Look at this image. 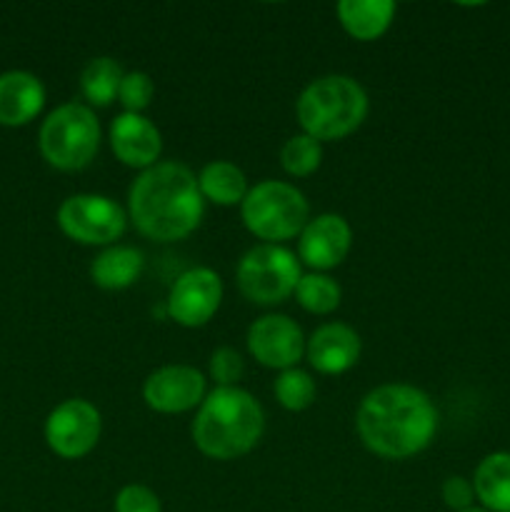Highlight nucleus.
<instances>
[{"label": "nucleus", "instance_id": "f257e3e1", "mask_svg": "<svg viewBox=\"0 0 510 512\" xmlns=\"http://www.w3.org/2000/svg\"><path fill=\"white\" fill-rule=\"evenodd\" d=\"M355 430L365 448L378 458H413L435 440L438 408L433 398L415 385L385 383L360 400Z\"/></svg>", "mask_w": 510, "mask_h": 512}, {"label": "nucleus", "instance_id": "f03ea898", "mask_svg": "<svg viewBox=\"0 0 510 512\" xmlns=\"http://www.w3.org/2000/svg\"><path fill=\"white\" fill-rule=\"evenodd\" d=\"M205 215L198 175L165 160L143 170L128 190V220L153 243H178L195 233Z\"/></svg>", "mask_w": 510, "mask_h": 512}, {"label": "nucleus", "instance_id": "7ed1b4c3", "mask_svg": "<svg viewBox=\"0 0 510 512\" xmlns=\"http://www.w3.org/2000/svg\"><path fill=\"white\" fill-rule=\"evenodd\" d=\"M193 443L210 460H238L260 443L265 410L248 390L215 388L205 395L193 420Z\"/></svg>", "mask_w": 510, "mask_h": 512}, {"label": "nucleus", "instance_id": "20e7f679", "mask_svg": "<svg viewBox=\"0 0 510 512\" xmlns=\"http://www.w3.org/2000/svg\"><path fill=\"white\" fill-rule=\"evenodd\" d=\"M370 110L368 93L350 75H323L310 80L295 100V118L305 135L333 143L353 135Z\"/></svg>", "mask_w": 510, "mask_h": 512}, {"label": "nucleus", "instance_id": "39448f33", "mask_svg": "<svg viewBox=\"0 0 510 512\" xmlns=\"http://www.w3.org/2000/svg\"><path fill=\"white\" fill-rule=\"evenodd\" d=\"M45 163L63 173L88 168L100 150V123L85 103H63L45 115L38 133Z\"/></svg>", "mask_w": 510, "mask_h": 512}, {"label": "nucleus", "instance_id": "423d86ee", "mask_svg": "<svg viewBox=\"0 0 510 512\" xmlns=\"http://www.w3.org/2000/svg\"><path fill=\"white\" fill-rule=\"evenodd\" d=\"M240 218L250 235L268 245H280L303 233L310 220V205L295 185L263 180L248 190Z\"/></svg>", "mask_w": 510, "mask_h": 512}, {"label": "nucleus", "instance_id": "0eeeda50", "mask_svg": "<svg viewBox=\"0 0 510 512\" xmlns=\"http://www.w3.org/2000/svg\"><path fill=\"white\" fill-rule=\"evenodd\" d=\"M300 278H303V270H300L298 255L283 245H255L240 258L235 268L240 295L260 308L285 303L290 295H295Z\"/></svg>", "mask_w": 510, "mask_h": 512}, {"label": "nucleus", "instance_id": "6e6552de", "mask_svg": "<svg viewBox=\"0 0 510 512\" xmlns=\"http://www.w3.org/2000/svg\"><path fill=\"white\" fill-rule=\"evenodd\" d=\"M58 228L65 238L90 248H110L128 228V210L98 193L70 195L58 208Z\"/></svg>", "mask_w": 510, "mask_h": 512}, {"label": "nucleus", "instance_id": "1a4fd4ad", "mask_svg": "<svg viewBox=\"0 0 510 512\" xmlns=\"http://www.w3.org/2000/svg\"><path fill=\"white\" fill-rule=\"evenodd\" d=\"M45 443L58 458L80 460L93 453L103 433V418L93 403L68 398L50 410L45 418Z\"/></svg>", "mask_w": 510, "mask_h": 512}, {"label": "nucleus", "instance_id": "9d476101", "mask_svg": "<svg viewBox=\"0 0 510 512\" xmlns=\"http://www.w3.org/2000/svg\"><path fill=\"white\" fill-rule=\"evenodd\" d=\"M223 303V280L213 268H190L170 285L165 310L173 323L183 328H203Z\"/></svg>", "mask_w": 510, "mask_h": 512}, {"label": "nucleus", "instance_id": "9b49d317", "mask_svg": "<svg viewBox=\"0 0 510 512\" xmlns=\"http://www.w3.org/2000/svg\"><path fill=\"white\" fill-rule=\"evenodd\" d=\"M250 358L270 370L298 368L305 358V335L293 318L280 313H268L255 320L245 335Z\"/></svg>", "mask_w": 510, "mask_h": 512}, {"label": "nucleus", "instance_id": "f8f14e48", "mask_svg": "<svg viewBox=\"0 0 510 512\" xmlns=\"http://www.w3.org/2000/svg\"><path fill=\"white\" fill-rule=\"evenodd\" d=\"M208 395V378L193 365H163L143 383V400L160 415L198 410Z\"/></svg>", "mask_w": 510, "mask_h": 512}, {"label": "nucleus", "instance_id": "ddd939ff", "mask_svg": "<svg viewBox=\"0 0 510 512\" xmlns=\"http://www.w3.org/2000/svg\"><path fill=\"white\" fill-rule=\"evenodd\" d=\"M353 248V228L338 213H320L308 220L298 235V260L310 273H328L348 258Z\"/></svg>", "mask_w": 510, "mask_h": 512}, {"label": "nucleus", "instance_id": "4468645a", "mask_svg": "<svg viewBox=\"0 0 510 512\" xmlns=\"http://www.w3.org/2000/svg\"><path fill=\"white\" fill-rule=\"evenodd\" d=\"M110 148L120 163L143 173L160 163L163 135L148 115L120 113L110 123Z\"/></svg>", "mask_w": 510, "mask_h": 512}, {"label": "nucleus", "instance_id": "2eb2a0df", "mask_svg": "<svg viewBox=\"0 0 510 512\" xmlns=\"http://www.w3.org/2000/svg\"><path fill=\"white\" fill-rule=\"evenodd\" d=\"M360 335L345 323H325L305 338V360L320 375H343L360 360Z\"/></svg>", "mask_w": 510, "mask_h": 512}, {"label": "nucleus", "instance_id": "dca6fc26", "mask_svg": "<svg viewBox=\"0 0 510 512\" xmlns=\"http://www.w3.org/2000/svg\"><path fill=\"white\" fill-rule=\"evenodd\" d=\"M45 108V85L28 70L0 73V125L23 128Z\"/></svg>", "mask_w": 510, "mask_h": 512}, {"label": "nucleus", "instance_id": "f3484780", "mask_svg": "<svg viewBox=\"0 0 510 512\" xmlns=\"http://www.w3.org/2000/svg\"><path fill=\"white\" fill-rule=\"evenodd\" d=\"M340 25L345 33L360 43H373L383 38L395 18V3L390 0H340L338 8Z\"/></svg>", "mask_w": 510, "mask_h": 512}, {"label": "nucleus", "instance_id": "a211bd4d", "mask_svg": "<svg viewBox=\"0 0 510 512\" xmlns=\"http://www.w3.org/2000/svg\"><path fill=\"white\" fill-rule=\"evenodd\" d=\"M145 255L133 245H110L90 263V280L103 290H125L143 275Z\"/></svg>", "mask_w": 510, "mask_h": 512}, {"label": "nucleus", "instance_id": "6ab92c4d", "mask_svg": "<svg viewBox=\"0 0 510 512\" xmlns=\"http://www.w3.org/2000/svg\"><path fill=\"white\" fill-rule=\"evenodd\" d=\"M475 500L488 512H510V453L485 455L473 475Z\"/></svg>", "mask_w": 510, "mask_h": 512}, {"label": "nucleus", "instance_id": "aec40b11", "mask_svg": "<svg viewBox=\"0 0 510 512\" xmlns=\"http://www.w3.org/2000/svg\"><path fill=\"white\" fill-rule=\"evenodd\" d=\"M198 188L205 203H213L218 208H235L243 205L250 185L243 170L228 160H213L198 173Z\"/></svg>", "mask_w": 510, "mask_h": 512}, {"label": "nucleus", "instance_id": "412c9836", "mask_svg": "<svg viewBox=\"0 0 510 512\" xmlns=\"http://www.w3.org/2000/svg\"><path fill=\"white\" fill-rule=\"evenodd\" d=\"M123 75L125 70L115 58L98 55V58L88 60L80 73V93H83L88 108H108L110 103H115Z\"/></svg>", "mask_w": 510, "mask_h": 512}, {"label": "nucleus", "instance_id": "4be33fe9", "mask_svg": "<svg viewBox=\"0 0 510 512\" xmlns=\"http://www.w3.org/2000/svg\"><path fill=\"white\" fill-rule=\"evenodd\" d=\"M295 300L310 315H330L340 308L343 290L328 273H305L295 288Z\"/></svg>", "mask_w": 510, "mask_h": 512}, {"label": "nucleus", "instance_id": "5701e85b", "mask_svg": "<svg viewBox=\"0 0 510 512\" xmlns=\"http://www.w3.org/2000/svg\"><path fill=\"white\" fill-rule=\"evenodd\" d=\"M323 163V143L310 135L298 133L288 138L280 148V165L290 178H308Z\"/></svg>", "mask_w": 510, "mask_h": 512}, {"label": "nucleus", "instance_id": "b1692460", "mask_svg": "<svg viewBox=\"0 0 510 512\" xmlns=\"http://www.w3.org/2000/svg\"><path fill=\"white\" fill-rule=\"evenodd\" d=\"M273 393L280 408L290 410V413H303L315 403V380L308 370H283L275 378Z\"/></svg>", "mask_w": 510, "mask_h": 512}, {"label": "nucleus", "instance_id": "393cba45", "mask_svg": "<svg viewBox=\"0 0 510 512\" xmlns=\"http://www.w3.org/2000/svg\"><path fill=\"white\" fill-rule=\"evenodd\" d=\"M155 83L143 70H130L123 75V83L118 90V103L123 105V113H143L153 103Z\"/></svg>", "mask_w": 510, "mask_h": 512}, {"label": "nucleus", "instance_id": "a878e982", "mask_svg": "<svg viewBox=\"0 0 510 512\" xmlns=\"http://www.w3.org/2000/svg\"><path fill=\"white\" fill-rule=\"evenodd\" d=\"M208 375L215 383V388H238V383L245 375L243 355L235 348H228V345L213 350L208 363Z\"/></svg>", "mask_w": 510, "mask_h": 512}, {"label": "nucleus", "instance_id": "bb28decb", "mask_svg": "<svg viewBox=\"0 0 510 512\" xmlns=\"http://www.w3.org/2000/svg\"><path fill=\"white\" fill-rule=\"evenodd\" d=\"M113 512H163L160 498L148 485L130 483L118 490L113 503Z\"/></svg>", "mask_w": 510, "mask_h": 512}, {"label": "nucleus", "instance_id": "cd10ccee", "mask_svg": "<svg viewBox=\"0 0 510 512\" xmlns=\"http://www.w3.org/2000/svg\"><path fill=\"white\" fill-rule=\"evenodd\" d=\"M443 503L453 512H463L475 508V488L473 480L463 478V475H450L440 488Z\"/></svg>", "mask_w": 510, "mask_h": 512}, {"label": "nucleus", "instance_id": "c85d7f7f", "mask_svg": "<svg viewBox=\"0 0 510 512\" xmlns=\"http://www.w3.org/2000/svg\"><path fill=\"white\" fill-rule=\"evenodd\" d=\"M463 512H488V510H483V508H470V510H463Z\"/></svg>", "mask_w": 510, "mask_h": 512}]
</instances>
